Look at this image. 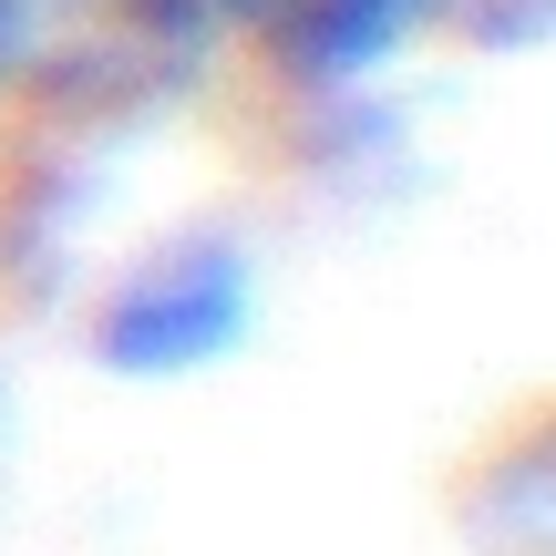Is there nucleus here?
Returning a JSON list of instances; mask_svg holds the SVG:
<instances>
[{"mask_svg": "<svg viewBox=\"0 0 556 556\" xmlns=\"http://www.w3.org/2000/svg\"><path fill=\"white\" fill-rule=\"evenodd\" d=\"M227 330H238V268L186 258L144 289H124V309L103 319V361L114 371H186V361L227 351Z\"/></svg>", "mask_w": 556, "mask_h": 556, "instance_id": "1", "label": "nucleus"}, {"mask_svg": "<svg viewBox=\"0 0 556 556\" xmlns=\"http://www.w3.org/2000/svg\"><path fill=\"white\" fill-rule=\"evenodd\" d=\"M227 11L278 31V52L309 62V73H351V62H371L413 21V0H227Z\"/></svg>", "mask_w": 556, "mask_h": 556, "instance_id": "2", "label": "nucleus"}]
</instances>
